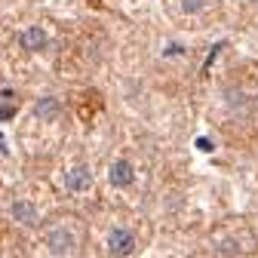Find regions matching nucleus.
I'll use <instances>...</instances> for the list:
<instances>
[{
	"label": "nucleus",
	"instance_id": "1",
	"mask_svg": "<svg viewBox=\"0 0 258 258\" xmlns=\"http://www.w3.org/2000/svg\"><path fill=\"white\" fill-rule=\"evenodd\" d=\"M46 252L52 258H74L80 252V234L71 228V224H52L43 237Z\"/></svg>",
	"mask_w": 258,
	"mask_h": 258
},
{
	"label": "nucleus",
	"instance_id": "5",
	"mask_svg": "<svg viewBox=\"0 0 258 258\" xmlns=\"http://www.w3.org/2000/svg\"><path fill=\"white\" fill-rule=\"evenodd\" d=\"M108 181L114 187H129L136 181V166L129 163V160H114L111 169H108Z\"/></svg>",
	"mask_w": 258,
	"mask_h": 258
},
{
	"label": "nucleus",
	"instance_id": "13",
	"mask_svg": "<svg viewBox=\"0 0 258 258\" xmlns=\"http://www.w3.org/2000/svg\"><path fill=\"white\" fill-rule=\"evenodd\" d=\"M0 154H7V145H4V139H0Z\"/></svg>",
	"mask_w": 258,
	"mask_h": 258
},
{
	"label": "nucleus",
	"instance_id": "6",
	"mask_svg": "<svg viewBox=\"0 0 258 258\" xmlns=\"http://www.w3.org/2000/svg\"><path fill=\"white\" fill-rule=\"evenodd\" d=\"M10 215H13L16 221H22V224H34L37 209H34V203H31V200H16V203L10 206Z\"/></svg>",
	"mask_w": 258,
	"mask_h": 258
},
{
	"label": "nucleus",
	"instance_id": "4",
	"mask_svg": "<svg viewBox=\"0 0 258 258\" xmlns=\"http://www.w3.org/2000/svg\"><path fill=\"white\" fill-rule=\"evenodd\" d=\"M19 43H22V49H25V52H40V49H46L49 34H46V28L31 25V28H25L22 34H19Z\"/></svg>",
	"mask_w": 258,
	"mask_h": 258
},
{
	"label": "nucleus",
	"instance_id": "8",
	"mask_svg": "<svg viewBox=\"0 0 258 258\" xmlns=\"http://www.w3.org/2000/svg\"><path fill=\"white\" fill-rule=\"evenodd\" d=\"M209 10V0H181V13L184 16H200Z\"/></svg>",
	"mask_w": 258,
	"mask_h": 258
},
{
	"label": "nucleus",
	"instance_id": "2",
	"mask_svg": "<svg viewBox=\"0 0 258 258\" xmlns=\"http://www.w3.org/2000/svg\"><path fill=\"white\" fill-rule=\"evenodd\" d=\"M108 252L114 258H126V255H133L136 252V234L129 231V228H114L108 234Z\"/></svg>",
	"mask_w": 258,
	"mask_h": 258
},
{
	"label": "nucleus",
	"instance_id": "3",
	"mask_svg": "<svg viewBox=\"0 0 258 258\" xmlns=\"http://www.w3.org/2000/svg\"><path fill=\"white\" fill-rule=\"evenodd\" d=\"M64 190H71V194H86L92 187V169L89 166H71L68 172H64Z\"/></svg>",
	"mask_w": 258,
	"mask_h": 258
},
{
	"label": "nucleus",
	"instance_id": "12",
	"mask_svg": "<svg viewBox=\"0 0 258 258\" xmlns=\"http://www.w3.org/2000/svg\"><path fill=\"white\" fill-rule=\"evenodd\" d=\"M13 95H16V92H13V89H10V86H7V89H4V92H0V99H4V102H10V99H13Z\"/></svg>",
	"mask_w": 258,
	"mask_h": 258
},
{
	"label": "nucleus",
	"instance_id": "9",
	"mask_svg": "<svg viewBox=\"0 0 258 258\" xmlns=\"http://www.w3.org/2000/svg\"><path fill=\"white\" fill-rule=\"evenodd\" d=\"M181 52H184L181 46H166V49H163V55H166V58H175V55H181Z\"/></svg>",
	"mask_w": 258,
	"mask_h": 258
},
{
	"label": "nucleus",
	"instance_id": "11",
	"mask_svg": "<svg viewBox=\"0 0 258 258\" xmlns=\"http://www.w3.org/2000/svg\"><path fill=\"white\" fill-rule=\"evenodd\" d=\"M197 148H200V151H212V148H215V145H212V142H209V139H197Z\"/></svg>",
	"mask_w": 258,
	"mask_h": 258
},
{
	"label": "nucleus",
	"instance_id": "10",
	"mask_svg": "<svg viewBox=\"0 0 258 258\" xmlns=\"http://www.w3.org/2000/svg\"><path fill=\"white\" fill-rule=\"evenodd\" d=\"M10 117H16V108H13V105H7V108H0V120H10Z\"/></svg>",
	"mask_w": 258,
	"mask_h": 258
},
{
	"label": "nucleus",
	"instance_id": "7",
	"mask_svg": "<svg viewBox=\"0 0 258 258\" xmlns=\"http://www.w3.org/2000/svg\"><path fill=\"white\" fill-rule=\"evenodd\" d=\"M58 111H61V105H58V99H52V95L40 99V102H37V108H34L37 120H55V117H58Z\"/></svg>",
	"mask_w": 258,
	"mask_h": 258
}]
</instances>
